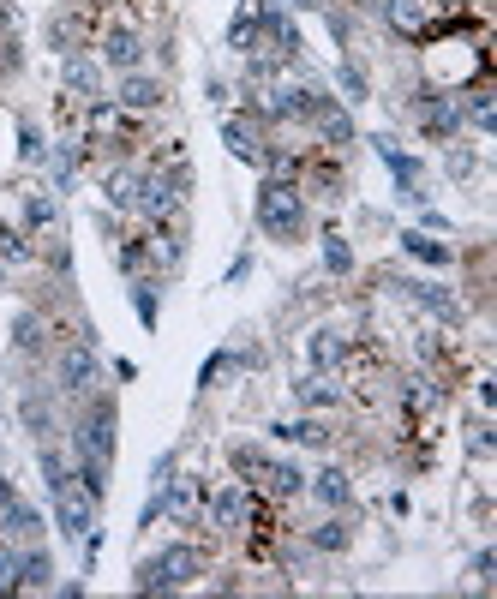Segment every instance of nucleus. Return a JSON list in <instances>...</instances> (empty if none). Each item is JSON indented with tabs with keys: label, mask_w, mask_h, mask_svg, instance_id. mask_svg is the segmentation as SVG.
Here are the masks:
<instances>
[{
	"label": "nucleus",
	"mask_w": 497,
	"mask_h": 599,
	"mask_svg": "<svg viewBox=\"0 0 497 599\" xmlns=\"http://www.w3.org/2000/svg\"><path fill=\"white\" fill-rule=\"evenodd\" d=\"M96 384H102V360H96V348L78 336V342H66L60 354H54V390L60 396H96Z\"/></svg>",
	"instance_id": "3"
},
{
	"label": "nucleus",
	"mask_w": 497,
	"mask_h": 599,
	"mask_svg": "<svg viewBox=\"0 0 497 599\" xmlns=\"http://www.w3.org/2000/svg\"><path fill=\"white\" fill-rule=\"evenodd\" d=\"M102 198H108L114 210H132V198H138V168H108Z\"/></svg>",
	"instance_id": "19"
},
{
	"label": "nucleus",
	"mask_w": 497,
	"mask_h": 599,
	"mask_svg": "<svg viewBox=\"0 0 497 599\" xmlns=\"http://www.w3.org/2000/svg\"><path fill=\"white\" fill-rule=\"evenodd\" d=\"M402 252H414L420 264H438V270H444V264L456 258V252H450L444 240H432V234H420V228H408V234H402Z\"/></svg>",
	"instance_id": "20"
},
{
	"label": "nucleus",
	"mask_w": 497,
	"mask_h": 599,
	"mask_svg": "<svg viewBox=\"0 0 497 599\" xmlns=\"http://www.w3.org/2000/svg\"><path fill=\"white\" fill-rule=\"evenodd\" d=\"M66 90H78V96H96V66H90L84 54H66Z\"/></svg>",
	"instance_id": "28"
},
{
	"label": "nucleus",
	"mask_w": 497,
	"mask_h": 599,
	"mask_svg": "<svg viewBox=\"0 0 497 599\" xmlns=\"http://www.w3.org/2000/svg\"><path fill=\"white\" fill-rule=\"evenodd\" d=\"M132 312H138V324H150L156 330V276H132Z\"/></svg>",
	"instance_id": "27"
},
{
	"label": "nucleus",
	"mask_w": 497,
	"mask_h": 599,
	"mask_svg": "<svg viewBox=\"0 0 497 599\" xmlns=\"http://www.w3.org/2000/svg\"><path fill=\"white\" fill-rule=\"evenodd\" d=\"M336 78H342V90H348V102H366V72H360L354 60H342V72H336Z\"/></svg>",
	"instance_id": "33"
},
{
	"label": "nucleus",
	"mask_w": 497,
	"mask_h": 599,
	"mask_svg": "<svg viewBox=\"0 0 497 599\" xmlns=\"http://www.w3.org/2000/svg\"><path fill=\"white\" fill-rule=\"evenodd\" d=\"M0 282H6V276H0Z\"/></svg>",
	"instance_id": "38"
},
{
	"label": "nucleus",
	"mask_w": 497,
	"mask_h": 599,
	"mask_svg": "<svg viewBox=\"0 0 497 599\" xmlns=\"http://www.w3.org/2000/svg\"><path fill=\"white\" fill-rule=\"evenodd\" d=\"M18 588H54V564L42 552H18Z\"/></svg>",
	"instance_id": "26"
},
{
	"label": "nucleus",
	"mask_w": 497,
	"mask_h": 599,
	"mask_svg": "<svg viewBox=\"0 0 497 599\" xmlns=\"http://www.w3.org/2000/svg\"><path fill=\"white\" fill-rule=\"evenodd\" d=\"M306 354H312V372H336V366L348 360V342H342L336 330H312V336H306Z\"/></svg>",
	"instance_id": "11"
},
{
	"label": "nucleus",
	"mask_w": 497,
	"mask_h": 599,
	"mask_svg": "<svg viewBox=\"0 0 497 599\" xmlns=\"http://www.w3.org/2000/svg\"><path fill=\"white\" fill-rule=\"evenodd\" d=\"M258 486H264L270 498H300V492H306V474H300L294 462H264Z\"/></svg>",
	"instance_id": "12"
},
{
	"label": "nucleus",
	"mask_w": 497,
	"mask_h": 599,
	"mask_svg": "<svg viewBox=\"0 0 497 599\" xmlns=\"http://www.w3.org/2000/svg\"><path fill=\"white\" fill-rule=\"evenodd\" d=\"M276 438H288V444H306V450H324L330 444V432L318 426V420H282V426H270Z\"/></svg>",
	"instance_id": "23"
},
{
	"label": "nucleus",
	"mask_w": 497,
	"mask_h": 599,
	"mask_svg": "<svg viewBox=\"0 0 497 599\" xmlns=\"http://www.w3.org/2000/svg\"><path fill=\"white\" fill-rule=\"evenodd\" d=\"M150 264V234H132V240H120V270L126 276H138Z\"/></svg>",
	"instance_id": "31"
},
{
	"label": "nucleus",
	"mask_w": 497,
	"mask_h": 599,
	"mask_svg": "<svg viewBox=\"0 0 497 599\" xmlns=\"http://www.w3.org/2000/svg\"><path fill=\"white\" fill-rule=\"evenodd\" d=\"M258 228H264L270 240L294 246V240L306 234V186L288 180V174H270V180L258 186Z\"/></svg>",
	"instance_id": "1"
},
{
	"label": "nucleus",
	"mask_w": 497,
	"mask_h": 599,
	"mask_svg": "<svg viewBox=\"0 0 497 599\" xmlns=\"http://www.w3.org/2000/svg\"><path fill=\"white\" fill-rule=\"evenodd\" d=\"M294 6H306V12H312V6H324V0H294Z\"/></svg>",
	"instance_id": "37"
},
{
	"label": "nucleus",
	"mask_w": 497,
	"mask_h": 599,
	"mask_svg": "<svg viewBox=\"0 0 497 599\" xmlns=\"http://www.w3.org/2000/svg\"><path fill=\"white\" fill-rule=\"evenodd\" d=\"M414 108H420V126H426V138H456V132H462V108H456L450 96H438V90H420V96H414Z\"/></svg>",
	"instance_id": "9"
},
{
	"label": "nucleus",
	"mask_w": 497,
	"mask_h": 599,
	"mask_svg": "<svg viewBox=\"0 0 497 599\" xmlns=\"http://www.w3.org/2000/svg\"><path fill=\"white\" fill-rule=\"evenodd\" d=\"M204 498H210V486H204L198 474H186V480H168V486H162V510H168L180 528H198V516H204Z\"/></svg>",
	"instance_id": "6"
},
{
	"label": "nucleus",
	"mask_w": 497,
	"mask_h": 599,
	"mask_svg": "<svg viewBox=\"0 0 497 599\" xmlns=\"http://www.w3.org/2000/svg\"><path fill=\"white\" fill-rule=\"evenodd\" d=\"M222 138H228V150H234L240 162H258V156H264V138H258L252 120H222Z\"/></svg>",
	"instance_id": "17"
},
{
	"label": "nucleus",
	"mask_w": 497,
	"mask_h": 599,
	"mask_svg": "<svg viewBox=\"0 0 497 599\" xmlns=\"http://www.w3.org/2000/svg\"><path fill=\"white\" fill-rule=\"evenodd\" d=\"M162 78H144V72H126L120 78V108H132V114H150V108H162Z\"/></svg>",
	"instance_id": "10"
},
{
	"label": "nucleus",
	"mask_w": 497,
	"mask_h": 599,
	"mask_svg": "<svg viewBox=\"0 0 497 599\" xmlns=\"http://www.w3.org/2000/svg\"><path fill=\"white\" fill-rule=\"evenodd\" d=\"M402 288H408L426 312H438L444 324H462V300H456V294H444V288H432V282H402Z\"/></svg>",
	"instance_id": "15"
},
{
	"label": "nucleus",
	"mask_w": 497,
	"mask_h": 599,
	"mask_svg": "<svg viewBox=\"0 0 497 599\" xmlns=\"http://www.w3.org/2000/svg\"><path fill=\"white\" fill-rule=\"evenodd\" d=\"M306 492H312L318 504H330V510H348V504H354V480H348L342 468H324V474H318Z\"/></svg>",
	"instance_id": "13"
},
{
	"label": "nucleus",
	"mask_w": 497,
	"mask_h": 599,
	"mask_svg": "<svg viewBox=\"0 0 497 599\" xmlns=\"http://www.w3.org/2000/svg\"><path fill=\"white\" fill-rule=\"evenodd\" d=\"M18 414H24V426L48 444V432H54V408H48V396L42 390H24V402H18Z\"/></svg>",
	"instance_id": "21"
},
{
	"label": "nucleus",
	"mask_w": 497,
	"mask_h": 599,
	"mask_svg": "<svg viewBox=\"0 0 497 599\" xmlns=\"http://www.w3.org/2000/svg\"><path fill=\"white\" fill-rule=\"evenodd\" d=\"M318 132H324V144H330V150H348V144H354V120H348L336 102L318 114Z\"/></svg>",
	"instance_id": "22"
},
{
	"label": "nucleus",
	"mask_w": 497,
	"mask_h": 599,
	"mask_svg": "<svg viewBox=\"0 0 497 599\" xmlns=\"http://www.w3.org/2000/svg\"><path fill=\"white\" fill-rule=\"evenodd\" d=\"M42 534V516L30 510V504H0V540H36Z\"/></svg>",
	"instance_id": "14"
},
{
	"label": "nucleus",
	"mask_w": 497,
	"mask_h": 599,
	"mask_svg": "<svg viewBox=\"0 0 497 599\" xmlns=\"http://www.w3.org/2000/svg\"><path fill=\"white\" fill-rule=\"evenodd\" d=\"M204 516L216 534H240L246 516H252V486H222L216 498H204Z\"/></svg>",
	"instance_id": "7"
},
{
	"label": "nucleus",
	"mask_w": 497,
	"mask_h": 599,
	"mask_svg": "<svg viewBox=\"0 0 497 599\" xmlns=\"http://www.w3.org/2000/svg\"><path fill=\"white\" fill-rule=\"evenodd\" d=\"M228 462H234L240 486H258V474H264V462H270V456H264L258 444H234V450H228Z\"/></svg>",
	"instance_id": "25"
},
{
	"label": "nucleus",
	"mask_w": 497,
	"mask_h": 599,
	"mask_svg": "<svg viewBox=\"0 0 497 599\" xmlns=\"http://www.w3.org/2000/svg\"><path fill=\"white\" fill-rule=\"evenodd\" d=\"M0 258H6V264H24V258H30V234L0 222Z\"/></svg>",
	"instance_id": "32"
},
{
	"label": "nucleus",
	"mask_w": 497,
	"mask_h": 599,
	"mask_svg": "<svg viewBox=\"0 0 497 599\" xmlns=\"http://www.w3.org/2000/svg\"><path fill=\"white\" fill-rule=\"evenodd\" d=\"M294 396H300L306 408H342V384H330V372H306V378L294 384Z\"/></svg>",
	"instance_id": "16"
},
{
	"label": "nucleus",
	"mask_w": 497,
	"mask_h": 599,
	"mask_svg": "<svg viewBox=\"0 0 497 599\" xmlns=\"http://www.w3.org/2000/svg\"><path fill=\"white\" fill-rule=\"evenodd\" d=\"M24 222H30V228H48V222H54V198L30 192V204H24Z\"/></svg>",
	"instance_id": "34"
},
{
	"label": "nucleus",
	"mask_w": 497,
	"mask_h": 599,
	"mask_svg": "<svg viewBox=\"0 0 497 599\" xmlns=\"http://www.w3.org/2000/svg\"><path fill=\"white\" fill-rule=\"evenodd\" d=\"M18 156H24V162H36V156H42V132H36L30 120L18 126Z\"/></svg>",
	"instance_id": "35"
},
{
	"label": "nucleus",
	"mask_w": 497,
	"mask_h": 599,
	"mask_svg": "<svg viewBox=\"0 0 497 599\" xmlns=\"http://www.w3.org/2000/svg\"><path fill=\"white\" fill-rule=\"evenodd\" d=\"M54 522H60V534H66V540H84V534L96 528V498L72 480L66 492H54Z\"/></svg>",
	"instance_id": "5"
},
{
	"label": "nucleus",
	"mask_w": 497,
	"mask_h": 599,
	"mask_svg": "<svg viewBox=\"0 0 497 599\" xmlns=\"http://www.w3.org/2000/svg\"><path fill=\"white\" fill-rule=\"evenodd\" d=\"M114 426H120L114 402H108V396H84V414H78V426H72V444L90 450V456H102V462H114Z\"/></svg>",
	"instance_id": "4"
},
{
	"label": "nucleus",
	"mask_w": 497,
	"mask_h": 599,
	"mask_svg": "<svg viewBox=\"0 0 497 599\" xmlns=\"http://www.w3.org/2000/svg\"><path fill=\"white\" fill-rule=\"evenodd\" d=\"M348 540H354V534H348V522H342V516H330V522H318V528H312V546H318V552H342Z\"/></svg>",
	"instance_id": "30"
},
{
	"label": "nucleus",
	"mask_w": 497,
	"mask_h": 599,
	"mask_svg": "<svg viewBox=\"0 0 497 599\" xmlns=\"http://www.w3.org/2000/svg\"><path fill=\"white\" fill-rule=\"evenodd\" d=\"M384 18L396 30H408L414 42H426V18H420V0H384Z\"/></svg>",
	"instance_id": "24"
},
{
	"label": "nucleus",
	"mask_w": 497,
	"mask_h": 599,
	"mask_svg": "<svg viewBox=\"0 0 497 599\" xmlns=\"http://www.w3.org/2000/svg\"><path fill=\"white\" fill-rule=\"evenodd\" d=\"M468 450H474V456H492V432H486V426H474V438H468Z\"/></svg>",
	"instance_id": "36"
},
{
	"label": "nucleus",
	"mask_w": 497,
	"mask_h": 599,
	"mask_svg": "<svg viewBox=\"0 0 497 599\" xmlns=\"http://www.w3.org/2000/svg\"><path fill=\"white\" fill-rule=\"evenodd\" d=\"M198 576H204V552L198 546H168V552H156V558L138 564L132 588L138 594H174V588H192Z\"/></svg>",
	"instance_id": "2"
},
{
	"label": "nucleus",
	"mask_w": 497,
	"mask_h": 599,
	"mask_svg": "<svg viewBox=\"0 0 497 599\" xmlns=\"http://www.w3.org/2000/svg\"><path fill=\"white\" fill-rule=\"evenodd\" d=\"M96 54H102L114 72H138V60H144V36H138L132 24H108V30L96 36Z\"/></svg>",
	"instance_id": "8"
},
{
	"label": "nucleus",
	"mask_w": 497,
	"mask_h": 599,
	"mask_svg": "<svg viewBox=\"0 0 497 599\" xmlns=\"http://www.w3.org/2000/svg\"><path fill=\"white\" fill-rule=\"evenodd\" d=\"M12 348H18V354H42V348H48L42 312H18V318H12Z\"/></svg>",
	"instance_id": "18"
},
{
	"label": "nucleus",
	"mask_w": 497,
	"mask_h": 599,
	"mask_svg": "<svg viewBox=\"0 0 497 599\" xmlns=\"http://www.w3.org/2000/svg\"><path fill=\"white\" fill-rule=\"evenodd\" d=\"M324 270H330V276H348V270H354V246H348L342 234H324Z\"/></svg>",
	"instance_id": "29"
}]
</instances>
